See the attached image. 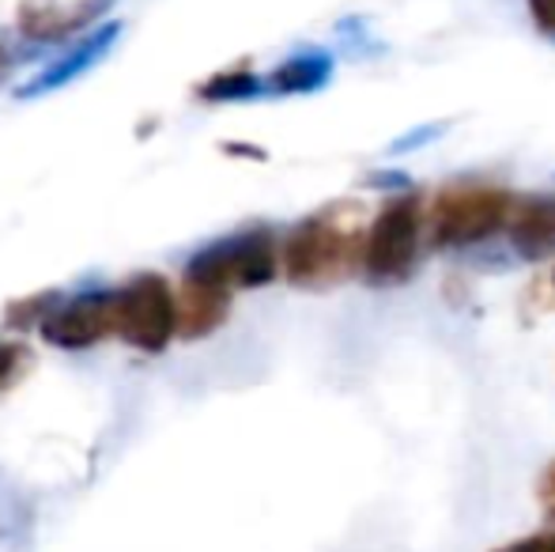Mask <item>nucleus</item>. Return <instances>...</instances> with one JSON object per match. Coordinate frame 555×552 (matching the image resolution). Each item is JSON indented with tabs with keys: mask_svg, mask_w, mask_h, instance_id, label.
Wrapping results in <instances>:
<instances>
[{
	"mask_svg": "<svg viewBox=\"0 0 555 552\" xmlns=\"http://www.w3.org/2000/svg\"><path fill=\"white\" fill-rule=\"evenodd\" d=\"M280 269H284V258H280L276 235L269 228H246L193 254L185 266V280L223 287V292H242V287L272 284Z\"/></svg>",
	"mask_w": 555,
	"mask_h": 552,
	"instance_id": "20e7f679",
	"label": "nucleus"
},
{
	"mask_svg": "<svg viewBox=\"0 0 555 552\" xmlns=\"http://www.w3.org/2000/svg\"><path fill=\"white\" fill-rule=\"evenodd\" d=\"M114 0H23L20 30L35 42H57V38L88 30Z\"/></svg>",
	"mask_w": 555,
	"mask_h": 552,
	"instance_id": "0eeeda50",
	"label": "nucleus"
},
{
	"mask_svg": "<svg viewBox=\"0 0 555 552\" xmlns=\"http://www.w3.org/2000/svg\"><path fill=\"white\" fill-rule=\"evenodd\" d=\"M435 137H442V126H424V129H416V133L393 140V152H412V147L427 144V140H435Z\"/></svg>",
	"mask_w": 555,
	"mask_h": 552,
	"instance_id": "f3484780",
	"label": "nucleus"
},
{
	"mask_svg": "<svg viewBox=\"0 0 555 552\" xmlns=\"http://www.w3.org/2000/svg\"><path fill=\"white\" fill-rule=\"evenodd\" d=\"M427 246V201L416 190L386 201L366 228L363 273L374 287H393L412 280Z\"/></svg>",
	"mask_w": 555,
	"mask_h": 552,
	"instance_id": "7ed1b4c3",
	"label": "nucleus"
},
{
	"mask_svg": "<svg viewBox=\"0 0 555 552\" xmlns=\"http://www.w3.org/2000/svg\"><path fill=\"white\" fill-rule=\"evenodd\" d=\"M495 552H555V538L552 534H533V538L511 541V545H503Z\"/></svg>",
	"mask_w": 555,
	"mask_h": 552,
	"instance_id": "dca6fc26",
	"label": "nucleus"
},
{
	"mask_svg": "<svg viewBox=\"0 0 555 552\" xmlns=\"http://www.w3.org/2000/svg\"><path fill=\"white\" fill-rule=\"evenodd\" d=\"M42 333L57 348H91L114 337V292H88L42 318Z\"/></svg>",
	"mask_w": 555,
	"mask_h": 552,
	"instance_id": "423d86ee",
	"label": "nucleus"
},
{
	"mask_svg": "<svg viewBox=\"0 0 555 552\" xmlns=\"http://www.w3.org/2000/svg\"><path fill=\"white\" fill-rule=\"evenodd\" d=\"M23 360H27V352H23L20 345H12V341H0V390H4V386H12V378L23 371Z\"/></svg>",
	"mask_w": 555,
	"mask_h": 552,
	"instance_id": "ddd939ff",
	"label": "nucleus"
},
{
	"mask_svg": "<svg viewBox=\"0 0 555 552\" xmlns=\"http://www.w3.org/2000/svg\"><path fill=\"white\" fill-rule=\"evenodd\" d=\"M227 310H231V292L185 280L182 292H178V333L185 341L208 337V333L227 322Z\"/></svg>",
	"mask_w": 555,
	"mask_h": 552,
	"instance_id": "9d476101",
	"label": "nucleus"
},
{
	"mask_svg": "<svg viewBox=\"0 0 555 552\" xmlns=\"http://www.w3.org/2000/svg\"><path fill=\"white\" fill-rule=\"evenodd\" d=\"M0 65H4V50H0Z\"/></svg>",
	"mask_w": 555,
	"mask_h": 552,
	"instance_id": "6ab92c4d",
	"label": "nucleus"
},
{
	"mask_svg": "<svg viewBox=\"0 0 555 552\" xmlns=\"http://www.w3.org/2000/svg\"><path fill=\"white\" fill-rule=\"evenodd\" d=\"M537 496H541V508H544V515H548V523H552V530H555V462L541 473Z\"/></svg>",
	"mask_w": 555,
	"mask_h": 552,
	"instance_id": "4468645a",
	"label": "nucleus"
},
{
	"mask_svg": "<svg viewBox=\"0 0 555 552\" xmlns=\"http://www.w3.org/2000/svg\"><path fill=\"white\" fill-rule=\"evenodd\" d=\"M506 239L526 261H544L555 254V193H521L514 197Z\"/></svg>",
	"mask_w": 555,
	"mask_h": 552,
	"instance_id": "6e6552de",
	"label": "nucleus"
},
{
	"mask_svg": "<svg viewBox=\"0 0 555 552\" xmlns=\"http://www.w3.org/2000/svg\"><path fill=\"white\" fill-rule=\"evenodd\" d=\"M178 333V295L155 273L132 277L114 292V337L140 352H163Z\"/></svg>",
	"mask_w": 555,
	"mask_h": 552,
	"instance_id": "39448f33",
	"label": "nucleus"
},
{
	"mask_svg": "<svg viewBox=\"0 0 555 552\" xmlns=\"http://www.w3.org/2000/svg\"><path fill=\"white\" fill-rule=\"evenodd\" d=\"M529 15L548 38H555V0H529Z\"/></svg>",
	"mask_w": 555,
	"mask_h": 552,
	"instance_id": "2eb2a0df",
	"label": "nucleus"
},
{
	"mask_svg": "<svg viewBox=\"0 0 555 552\" xmlns=\"http://www.w3.org/2000/svg\"><path fill=\"white\" fill-rule=\"evenodd\" d=\"M269 91V84L261 76H254L249 68H227V73L212 76V80L201 88L205 99H257Z\"/></svg>",
	"mask_w": 555,
	"mask_h": 552,
	"instance_id": "f8f14e48",
	"label": "nucleus"
},
{
	"mask_svg": "<svg viewBox=\"0 0 555 552\" xmlns=\"http://www.w3.org/2000/svg\"><path fill=\"white\" fill-rule=\"evenodd\" d=\"M552 284H555V273H552Z\"/></svg>",
	"mask_w": 555,
	"mask_h": 552,
	"instance_id": "aec40b11",
	"label": "nucleus"
},
{
	"mask_svg": "<svg viewBox=\"0 0 555 552\" xmlns=\"http://www.w3.org/2000/svg\"><path fill=\"white\" fill-rule=\"evenodd\" d=\"M363 216V205L356 201H333L295 223L280 246L284 277L295 287H330L363 269L366 228H371Z\"/></svg>",
	"mask_w": 555,
	"mask_h": 552,
	"instance_id": "f257e3e1",
	"label": "nucleus"
},
{
	"mask_svg": "<svg viewBox=\"0 0 555 552\" xmlns=\"http://www.w3.org/2000/svg\"><path fill=\"white\" fill-rule=\"evenodd\" d=\"M514 193L495 182H450L427 205V246L465 251L506 231Z\"/></svg>",
	"mask_w": 555,
	"mask_h": 552,
	"instance_id": "f03ea898",
	"label": "nucleus"
},
{
	"mask_svg": "<svg viewBox=\"0 0 555 552\" xmlns=\"http://www.w3.org/2000/svg\"><path fill=\"white\" fill-rule=\"evenodd\" d=\"M366 182H371V185H382V190H409L412 178H409V175H401V170H382V175H371Z\"/></svg>",
	"mask_w": 555,
	"mask_h": 552,
	"instance_id": "a211bd4d",
	"label": "nucleus"
},
{
	"mask_svg": "<svg viewBox=\"0 0 555 552\" xmlns=\"http://www.w3.org/2000/svg\"><path fill=\"white\" fill-rule=\"evenodd\" d=\"M117 35H121V23H114V27H103V30H95V35H88L73 53H68L65 61L50 65L46 73H38L35 80L27 84V88H20V99H35V95H46V91H57V88H65V84H73L76 76L88 73L95 61L106 57V50H111V46L117 42Z\"/></svg>",
	"mask_w": 555,
	"mask_h": 552,
	"instance_id": "1a4fd4ad",
	"label": "nucleus"
},
{
	"mask_svg": "<svg viewBox=\"0 0 555 552\" xmlns=\"http://www.w3.org/2000/svg\"><path fill=\"white\" fill-rule=\"evenodd\" d=\"M333 76V57L322 50L299 53V57H287L276 73L269 76V91L276 95H310V91H322Z\"/></svg>",
	"mask_w": 555,
	"mask_h": 552,
	"instance_id": "9b49d317",
	"label": "nucleus"
}]
</instances>
